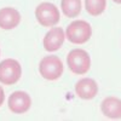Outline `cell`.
<instances>
[{
    "instance_id": "cell-1",
    "label": "cell",
    "mask_w": 121,
    "mask_h": 121,
    "mask_svg": "<svg viewBox=\"0 0 121 121\" xmlns=\"http://www.w3.org/2000/svg\"><path fill=\"white\" fill-rule=\"evenodd\" d=\"M65 36L72 44H85L92 36V27L88 22L82 21V19L74 21L67 27Z\"/></svg>"
},
{
    "instance_id": "cell-2",
    "label": "cell",
    "mask_w": 121,
    "mask_h": 121,
    "mask_svg": "<svg viewBox=\"0 0 121 121\" xmlns=\"http://www.w3.org/2000/svg\"><path fill=\"white\" fill-rule=\"evenodd\" d=\"M67 64L72 73L76 75H84L91 68L90 55L82 48H74L67 56Z\"/></svg>"
},
{
    "instance_id": "cell-3",
    "label": "cell",
    "mask_w": 121,
    "mask_h": 121,
    "mask_svg": "<svg viewBox=\"0 0 121 121\" xmlns=\"http://www.w3.org/2000/svg\"><path fill=\"white\" fill-rule=\"evenodd\" d=\"M63 63L58 56H46L39 63V73L44 79L53 81L62 76Z\"/></svg>"
},
{
    "instance_id": "cell-4",
    "label": "cell",
    "mask_w": 121,
    "mask_h": 121,
    "mask_svg": "<svg viewBox=\"0 0 121 121\" xmlns=\"http://www.w3.org/2000/svg\"><path fill=\"white\" fill-rule=\"evenodd\" d=\"M22 76V67L18 60L6 58L0 62V84L15 85Z\"/></svg>"
},
{
    "instance_id": "cell-5",
    "label": "cell",
    "mask_w": 121,
    "mask_h": 121,
    "mask_svg": "<svg viewBox=\"0 0 121 121\" xmlns=\"http://www.w3.org/2000/svg\"><path fill=\"white\" fill-rule=\"evenodd\" d=\"M35 17L41 27H55L59 22L60 13L55 4L41 3L35 9Z\"/></svg>"
},
{
    "instance_id": "cell-6",
    "label": "cell",
    "mask_w": 121,
    "mask_h": 121,
    "mask_svg": "<svg viewBox=\"0 0 121 121\" xmlns=\"http://www.w3.org/2000/svg\"><path fill=\"white\" fill-rule=\"evenodd\" d=\"M7 105L13 114H24L32 107V98L24 91H15L9 97Z\"/></svg>"
},
{
    "instance_id": "cell-7",
    "label": "cell",
    "mask_w": 121,
    "mask_h": 121,
    "mask_svg": "<svg viewBox=\"0 0 121 121\" xmlns=\"http://www.w3.org/2000/svg\"><path fill=\"white\" fill-rule=\"evenodd\" d=\"M65 39V34L60 27H53L45 34L43 45L44 48L48 52H55L62 47Z\"/></svg>"
},
{
    "instance_id": "cell-8",
    "label": "cell",
    "mask_w": 121,
    "mask_h": 121,
    "mask_svg": "<svg viewBox=\"0 0 121 121\" xmlns=\"http://www.w3.org/2000/svg\"><path fill=\"white\" fill-rule=\"evenodd\" d=\"M75 92H76L78 97L81 99H85V100L92 99L98 93V85L93 79L84 78L76 82Z\"/></svg>"
},
{
    "instance_id": "cell-9",
    "label": "cell",
    "mask_w": 121,
    "mask_h": 121,
    "mask_svg": "<svg viewBox=\"0 0 121 121\" xmlns=\"http://www.w3.org/2000/svg\"><path fill=\"white\" fill-rule=\"evenodd\" d=\"M21 13L13 7L0 9V28L10 30L16 28L21 23Z\"/></svg>"
},
{
    "instance_id": "cell-10",
    "label": "cell",
    "mask_w": 121,
    "mask_h": 121,
    "mask_svg": "<svg viewBox=\"0 0 121 121\" xmlns=\"http://www.w3.org/2000/svg\"><path fill=\"white\" fill-rule=\"evenodd\" d=\"M100 110L108 119H121V99L114 96L104 98L100 104Z\"/></svg>"
},
{
    "instance_id": "cell-11",
    "label": "cell",
    "mask_w": 121,
    "mask_h": 121,
    "mask_svg": "<svg viewBox=\"0 0 121 121\" xmlns=\"http://www.w3.org/2000/svg\"><path fill=\"white\" fill-rule=\"evenodd\" d=\"M60 9L65 17L74 18L78 17L81 12V0H62Z\"/></svg>"
},
{
    "instance_id": "cell-12",
    "label": "cell",
    "mask_w": 121,
    "mask_h": 121,
    "mask_svg": "<svg viewBox=\"0 0 121 121\" xmlns=\"http://www.w3.org/2000/svg\"><path fill=\"white\" fill-rule=\"evenodd\" d=\"M85 7L91 16H99L107 7V0H85Z\"/></svg>"
},
{
    "instance_id": "cell-13",
    "label": "cell",
    "mask_w": 121,
    "mask_h": 121,
    "mask_svg": "<svg viewBox=\"0 0 121 121\" xmlns=\"http://www.w3.org/2000/svg\"><path fill=\"white\" fill-rule=\"evenodd\" d=\"M4 100H5V92H4V90H3V87L0 86V107L3 105V103H4Z\"/></svg>"
},
{
    "instance_id": "cell-14",
    "label": "cell",
    "mask_w": 121,
    "mask_h": 121,
    "mask_svg": "<svg viewBox=\"0 0 121 121\" xmlns=\"http://www.w3.org/2000/svg\"><path fill=\"white\" fill-rule=\"evenodd\" d=\"M114 3H116V4H121V0H113Z\"/></svg>"
}]
</instances>
